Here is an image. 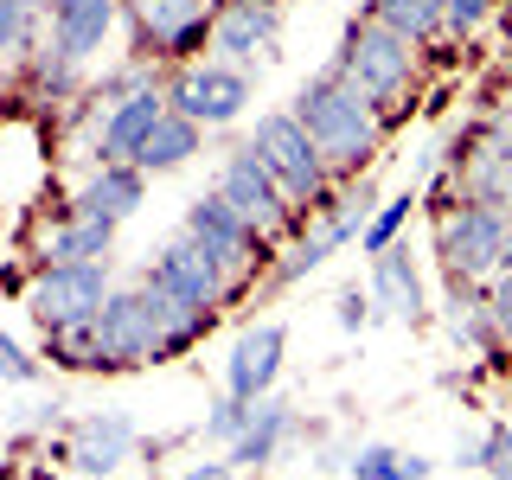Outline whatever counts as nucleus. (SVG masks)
<instances>
[{
	"mask_svg": "<svg viewBox=\"0 0 512 480\" xmlns=\"http://www.w3.org/2000/svg\"><path fill=\"white\" fill-rule=\"evenodd\" d=\"M167 90L160 84H141V90H128L122 103H109V116H103V135H96V167H116V160H135L141 154V141L160 128V116H167Z\"/></svg>",
	"mask_w": 512,
	"mask_h": 480,
	"instance_id": "nucleus-16",
	"label": "nucleus"
},
{
	"mask_svg": "<svg viewBox=\"0 0 512 480\" xmlns=\"http://www.w3.org/2000/svg\"><path fill=\"white\" fill-rule=\"evenodd\" d=\"M506 237H512V218L506 212H487V205H474V199H442L436 250H442V263H448V276H455V282L500 276Z\"/></svg>",
	"mask_w": 512,
	"mask_h": 480,
	"instance_id": "nucleus-4",
	"label": "nucleus"
},
{
	"mask_svg": "<svg viewBox=\"0 0 512 480\" xmlns=\"http://www.w3.org/2000/svg\"><path fill=\"white\" fill-rule=\"evenodd\" d=\"M295 436V410L282 404V397H256L244 429H237V442L224 448V455L237 461V468H269V461L282 455V442Z\"/></svg>",
	"mask_w": 512,
	"mask_h": 480,
	"instance_id": "nucleus-20",
	"label": "nucleus"
},
{
	"mask_svg": "<svg viewBox=\"0 0 512 480\" xmlns=\"http://www.w3.org/2000/svg\"><path fill=\"white\" fill-rule=\"evenodd\" d=\"M429 468H436V461L410 455V448H391V442H365V448L346 455L352 480H429Z\"/></svg>",
	"mask_w": 512,
	"mask_h": 480,
	"instance_id": "nucleus-23",
	"label": "nucleus"
},
{
	"mask_svg": "<svg viewBox=\"0 0 512 480\" xmlns=\"http://www.w3.org/2000/svg\"><path fill=\"white\" fill-rule=\"evenodd\" d=\"M282 352H288V327L282 320H256V327L237 333L231 359H224V391L231 397H269L282 378Z\"/></svg>",
	"mask_w": 512,
	"mask_h": 480,
	"instance_id": "nucleus-14",
	"label": "nucleus"
},
{
	"mask_svg": "<svg viewBox=\"0 0 512 480\" xmlns=\"http://www.w3.org/2000/svg\"><path fill=\"white\" fill-rule=\"evenodd\" d=\"M244 416H250V397H231V391H224V404H212V416H205V442H224V448H231L237 429H244Z\"/></svg>",
	"mask_w": 512,
	"mask_h": 480,
	"instance_id": "nucleus-27",
	"label": "nucleus"
},
{
	"mask_svg": "<svg viewBox=\"0 0 512 480\" xmlns=\"http://www.w3.org/2000/svg\"><path fill=\"white\" fill-rule=\"evenodd\" d=\"M180 231H186L205 256H212L218 276L231 282V288L244 282L250 269H263V263H269V237L256 231V224L237 212V205H224L218 192H199V199L186 205V224H180Z\"/></svg>",
	"mask_w": 512,
	"mask_h": 480,
	"instance_id": "nucleus-6",
	"label": "nucleus"
},
{
	"mask_svg": "<svg viewBox=\"0 0 512 480\" xmlns=\"http://www.w3.org/2000/svg\"><path fill=\"white\" fill-rule=\"evenodd\" d=\"M500 0H448V32H474Z\"/></svg>",
	"mask_w": 512,
	"mask_h": 480,
	"instance_id": "nucleus-30",
	"label": "nucleus"
},
{
	"mask_svg": "<svg viewBox=\"0 0 512 480\" xmlns=\"http://www.w3.org/2000/svg\"><path fill=\"white\" fill-rule=\"evenodd\" d=\"M295 116L314 135V148L327 154L333 173H359L365 160H372V148H378V103L352 90L333 64L295 90Z\"/></svg>",
	"mask_w": 512,
	"mask_h": 480,
	"instance_id": "nucleus-1",
	"label": "nucleus"
},
{
	"mask_svg": "<svg viewBox=\"0 0 512 480\" xmlns=\"http://www.w3.org/2000/svg\"><path fill=\"white\" fill-rule=\"evenodd\" d=\"M45 7H58V0H45Z\"/></svg>",
	"mask_w": 512,
	"mask_h": 480,
	"instance_id": "nucleus-38",
	"label": "nucleus"
},
{
	"mask_svg": "<svg viewBox=\"0 0 512 480\" xmlns=\"http://www.w3.org/2000/svg\"><path fill=\"white\" fill-rule=\"evenodd\" d=\"M135 455V423L122 410H96V416H77L71 436H64V461H71L84 480H103L116 474L122 461Z\"/></svg>",
	"mask_w": 512,
	"mask_h": 480,
	"instance_id": "nucleus-15",
	"label": "nucleus"
},
{
	"mask_svg": "<svg viewBox=\"0 0 512 480\" xmlns=\"http://www.w3.org/2000/svg\"><path fill=\"white\" fill-rule=\"evenodd\" d=\"M333 71H340L359 96H372V103L384 109L391 96H404L410 71H416V39H404L397 26H384L378 13H359V20L346 26L340 52H333Z\"/></svg>",
	"mask_w": 512,
	"mask_h": 480,
	"instance_id": "nucleus-2",
	"label": "nucleus"
},
{
	"mask_svg": "<svg viewBox=\"0 0 512 480\" xmlns=\"http://www.w3.org/2000/svg\"><path fill=\"white\" fill-rule=\"evenodd\" d=\"M45 20H52V52L58 58H71V64H84L103 52V39L116 32L122 20V0H58V7H45Z\"/></svg>",
	"mask_w": 512,
	"mask_h": 480,
	"instance_id": "nucleus-17",
	"label": "nucleus"
},
{
	"mask_svg": "<svg viewBox=\"0 0 512 480\" xmlns=\"http://www.w3.org/2000/svg\"><path fill=\"white\" fill-rule=\"evenodd\" d=\"M141 199H148V173H141L135 160H116V167H96V180L77 192L64 212H84V218H109V224H122V218H135V212H141Z\"/></svg>",
	"mask_w": 512,
	"mask_h": 480,
	"instance_id": "nucleus-18",
	"label": "nucleus"
},
{
	"mask_svg": "<svg viewBox=\"0 0 512 480\" xmlns=\"http://www.w3.org/2000/svg\"><path fill=\"white\" fill-rule=\"evenodd\" d=\"M45 13V0H0V52H20L32 39V20Z\"/></svg>",
	"mask_w": 512,
	"mask_h": 480,
	"instance_id": "nucleus-26",
	"label": "nucleus"
},
{
	"mask_svg": "<svg viewBox=\"0 0 512 480\" xmlns=\"http://www.w3.org/2000/svg\"><path fill=\"white\" fill-rule=\"evenodd\" d=\"M455 461H461V468H487V429H480V436H461Z\"/></svg>",
	"mask_w": 512,
	"mask_h": 480,
	"instance_id": "nucleus-33",
	"label": "nucleus"
},
{
	"mask_svg": "<svg viewBox=\"0 0 512 480\" xmlns=\"http://www.w3.org/2000/svg\"><path fill=\"white\" fill-rule=\"evenodd\" d=\"M218 7H224V0H212V13H218Z\"/></svg>",
	"mask_w": 512,
	"mask_h": 480,
	"instance_id": "nucleus-37",
	"label": "nucleus"
},
{
	"mask_svg": "<svg viewBox=\"0 0 512 480\" xmlns=\"http://www.w3.org/2000/svg\"><path fill=\"white\" fill-rule=\"evenodd\" d=\"M250 148L263 154V167L288 186V199L308 205V212H320V199L333 192V167H327V154L314 148V135L301 128L295 109H269V116H256Z\"/></svg>",
	"mask_w": 512,
	"mask_h": 480,
	"instance_id": "nucleus-3",
	"label": "nucleus"
},
{
	"mask_svg": "<svg viewBox=\"0 0 512 480\" xmlns=\"http://www.w3.org/2000/svg\"><path fill=\"white\" fill-rule=\"evenodd\" d=\"M212 52L224 64H269L282 52V0H224L212 13Z\"/></svg>",
	"mask_w": 512,
	"mask_h": 480,
	"instance_id": "nucleus-12",
	"label": "nucleus"
},
{
	"mask_svg": "<svg viewBox=\"0 0 512 480\" xmlns=\"http://www.w3.org/2000/svg\"><path fill=\"white\" fill-rule=\"evenodd\" d=\"M135 20V45L167 64H192L212 45V0H122Z\"/></svg>",
	"mask_w": 512,
	"mask_h": 480,
	"instance_id": "nucleus-9",
	"label": "nucleus"
},
{
	"mask_svg": "<svg viewBox=\"0 0 512 480\" xmlns=\"http://www.w3.org/2000/svg\"><path fill=\"white\" fill-rule=\"evenodd\" d=\"M180 480H237V461L224 455V461H199V468H186Z\"/></svg>",
	"mask_w": 512,
	"mask_h": 480,
	"instance_id": "nucleus-34",
	"label": "nucleus"
},
{
	"mask_svg": "<svg viewBox=\"0 0 512 480\" xmlns=\"http://www.w3.org/2000/svg\"><path fill=\"white\" fill-rule=\"evenodd\" d=\"M365 13H378L384 26H397L404 39H436V32H448V0H372Z\"/></svg>",
	"mask_w": 512,
	"mask_h": 480,
	"instance_id": "nucleus-24",
	"label": "nucleus"
},
{
	"mask_svg": "<svg viewBox=\"0 0 512 480\" xmlns=\"http://www.w3.org/2000/svg\"><path fill=\"white\" fill-rule=\"evenodd\" d=\"M141 282H154L160 295H173V301H186V308H218L224 295H231V282L218 276V263L205 256L192 237H167V244L154 250V263L141 269Z\"/></svg>",
	"mask_w": 512,
	"mask_h": 480,
	"instance_id": "nucleus-13",
	"label": "nucleus"
},
{
	"mask_svg": "<svg viewBox=\"0 0 512 480\" xmlns=\"http://www.w3.org/2000/svg\"><path fill=\"white\" fill-rule=\"evenodd\" d=\"M365 314H372V288H340V327L359 333Z\"/></svg>",
	"mask_w": 512,
	"mask_h": 480,
	"instance_id": "nucleus-32",
	"label": "nucleus"
},
{
	"mask_svg": "<svg viewBox=\"0 0 512 480\" xmlns=\"http://www.w3.org/2000/svg\"><path fill=\"white\" fill-rule=\"evenodd\" d=\"M218 199H224V205H237V212H244L263 237L295 231V212H301V205L288 199V186L263 167V154H256L250 141L224 154V167H218Z\"/></svg>",
	"mask_w": 512,
	"mask_h": 480,
	"instance_id": "nucleus-8",
	"label": "nucleus"
},
{
	"mask_svg": "<svg viewBox=\"0 0 512 480\" xmlns=\"http://www.w3.org/2000/svg\"><path fill=\"white\" fill-rule=\"evenodd\" d=\"M372 205H378V192L365 186V180H359V192H346V199H333V212L320 218L314 231H308V237H301L295 250L282 256L276 269H269V282H263V288H269V295H282V288H295L301 276H314V269L327 263V256H340L346 244H359V231H365V218H372Z\"/></svg>",
	"mask_w": 512,
	"mask_h": 480,
	"instance_id": "nucleus-10",
	"label": "nucleus"
},
{
	"mask_svg": "<svg viewBox=\"0 0 512 480\" xmlns=\"http://www.w3.org/2000/svg\"><path fill=\"white\" fill-rule=\"evenodd\" d=\"M487 480H512V429L487 423Z\"/></svg>",
	"mask_w": 512,
	"mask_h": 480,
	"instance_id": "nucleus-29",
	"label": "nucleus"
},
{
	"mask_svg": "<svg viewBox=\"0 0 512 480\" xmlns=\"http://www.w3.org/2000/svg\"><path fill=\"white\" fill-rule=\"evenodd\" d=\"M487 314H493V333L500 340H512V276L493 282V295H487Z\"/></svg>",
	"mask_w": 512,
	"mask_h": 480,
	"instance_id": "nucleus-31",
	"label": "nucleus"
},
{
	"mask_svg": "<svg viewBox=\"0 0 512 480\" xmlns=\"http://www.w3.org/2000/svg\"><path fill=\"white\" fill-rule=\"evenodd\" d=\"M506 84H512V58H506Z\"/></svg>",
	"mask_w": 512,
	"mask_h": 480,
	"instance_id": "nucleus-36",
	"label": "nucleus"
},
{
	"mask_svg": "<svg viewBox=\"0 0 512 480\" xmlns=\"http://www.w3.org/2000/svg\"><path fill=\"white\" fill-rule=\"evenodd\" d=\"M167 103L192 116L199 128H224L250 109V71L244 64H224V58H205V64H180V77L167 84Z\"/></svg>",
	"mask_w": 512,
	"mask_h": 480,
	"instance_id": "nucleus-11",
	"label": "nucleus"
},
{
	"mask_svg": "<svg viewBox=\"0 0 512 480\" xmlns=\"http://www.w3.org/2000/svg\"><path fill=\"white\" fill-rule=\"evenodd\" d=\"M109 250H116V224L84 218V212H58V224L39 244L45 263H109Z\"/></svg>",
	"mask_w": 512,
	"mask_h": 480,
	"instance_id": "nucleus-21",
	"label": "nucleus"
},
{
	"mask_svg": "<svg viewBox=\"0 0 512 480\" xmlns=\"http://www.w3.org/2000/svg\"><path fill=\"white\" fill-rule=\"evenodd\" d=\"M199 141H205V128L192 122V116H180V109H167V116H160V128L141 141L135 167H141V173H173V167H186V160L199 154Z\"/></svg>",
	"mask_w": 512,
	"mask_h": 480,
	"instance_id": "nucleus-22",
	"label": "nucleus"
},
{
	"mask_svg": "<svg viewBox=\"0 0 512 480\" xmlns=\"http://www.w3.org/2000/svg\"><path fill=\"white\" fill-rule=\"evenodd\" d=\"M416 205H423V186H416V180H410L404 192H391V199H378V212L365 218V231H359V250H365V256L391 250V244H397V231L410 224V212H416Z\"/></svg>",
	"mask_w": 512,
	"mask_h": 480,
	"instance_id": "nucleus-25",
	"label": "nucleus"
},
{
	"mask_svg": "<svg viewBox=\"0 0 512 480\" xmlns=\"http://www.w3.org/2000/svg\"><path fill=\"white\" fill-rule=\"evenodd\" d=\"M0 378H7V384H32V378H39V359H26V346L13 340L7 327H0Z\"/></svg>",
	"mask_w": 512,
	"mask_h": 480,
	"instance_id": "nucleus-28",
	"label": "nucleus"
},
{
	"mask_svg": "<svg viewBox=\"0 0 512 480\" xmlns=\"http://www.w3.org/2000/svg\"><path fill=\"white\" fill-rule=\"evenodd\" d=\"M372 308H384L391 320H404V327H423V276H416L404 244L372 256Z\"/></svg>",
	"mask_w": 512,
	"mask_h": 480,
	"instance_id": "nucleus-19",
	"label": "nucleus"
},
{
	"mask_svg": "<svg viewBox=\"0 0 512 480\" xmlns=\"http://www.w3.org/2000/svg\"><path fill=\"white\" fill-rule=\"evenodd\" d=\"M109 301V263H45L26 282V314L39 333H77L103 314Z\"/></svg>",
	"mask_w": 512,
	"mask_h": 480,
	"instance_id": "nucleus-5",
	"label": "nucleus"
},
{
	"mask_svg": "<svg viewBox=\"0 0 512 480\" xmlns=\"http://www.w3.org/2000/svg\"><path fill=\"white\" fill-rule=\"evenodd\" d=\"M442 199H474L512 218V128L487 122L455 141V180L442 186Z\"/></svg>",
	"mask_w": 512,
	"mask_h": 480,
	"instance_id": "nucleus-7",
	"label": "nucleus"
},
{
	"mask_svg": "<svg viewBox=\"0 0 512 480\" xmlns=\"http://www.w3.org/2000/svg\"><path fill=\"white\" fill-rule=\"evenodd\" d=\"M500 276H512V237H506V263H500Z\"/></svg>",
	"mask_w": 512,
	"mask_h": 480,
	"instance_id": "nucleus-35",
	"label": "nucleus"
}]
</instances>
